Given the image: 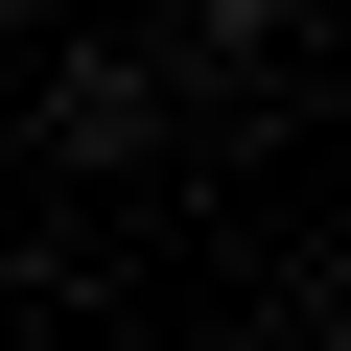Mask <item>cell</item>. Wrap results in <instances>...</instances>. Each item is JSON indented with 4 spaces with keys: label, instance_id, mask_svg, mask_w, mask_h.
<instances>
[{
    "label": "cell",
    "instance_id": "1",
    "mask_svg": "<svg viewBox=\"0 0 351 351\" xmlns=\"http://www.w3.org/2000/svg\"><path fill=\"white\" fill-rule=\"evenodd\" d=\"M47 141H71V164H117V141H141V71H117V47H94V71H47Z\"/></svg>",
    "mask_w": 351,
    "mask_h": 351
}]
</instances>
